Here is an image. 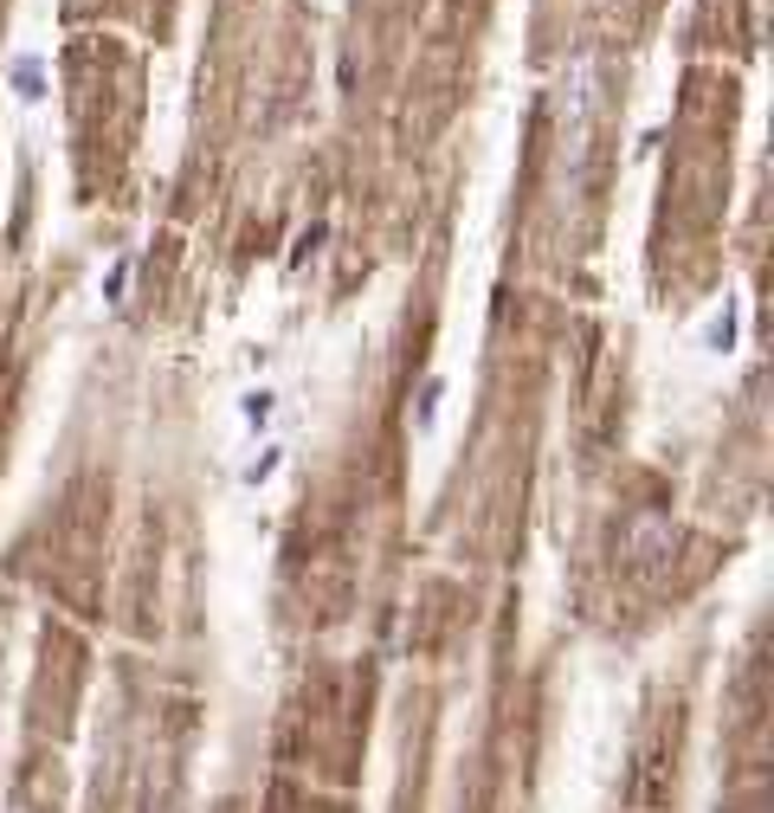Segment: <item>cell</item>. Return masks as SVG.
<instances>
[{"instance_id":"cell-1","label":"cell","mask_w":774,"mask_h":813,"mask_svg":"<svg viewBox=\"0 0 774 813\" xmlns=\"http://www.w3.org/2000/svg\"><path fill=\"white\" fill-rule=\"evenodd\" d=\"M13 91H20L27 104H33V97H45V72H39L33 52H20V59H13Z\"/></svg>"},{"instance_id":"cell-2","label":"cell","mask_w":774,"mask_h":813,"mask_svg":"<svg viewBox=\"0 0 774 813\" xmlns=\"http://www.w3.org/2000/svg\"><path fill=\"white\" fill-rule=\"evenodd\" d=\"M440 394H445V381H440V374H426V381H420V406H413V426H420V433H433V420H440Z\"/></svg>"},{"instance_id":"cell-3","label":"cell","mask_w":774,"mask_h":813,"mask_svg":"<svg viewBox=\"0 0 774 813\" xmlns=\"http://www.w3.org/2000/svg\"><path fill=\"white\" fill-rule=\"evenodd\" d=\"M710 349L723 356V349H736V303H723V317L710 323Z\"/></svg>"},{"instance_id":"cell-4","label":"cell","mask_w":774,"mask_h":813,"mask_svg":"<svg viewBox=\"0 0 774 813\" xmlns=\"http://www.w3.org/2000/svg\"><path fill=\"white\" fill-rule=\"evenodd\" d=\"M271 401H278L271 388H252V394H246V406H239V413H246V426H265V420H271Z\"/></svg>"},{"instance_id":"cell-5","label":"cell","mask_w":774,"mask_h":813,"mask_svg":"<svg viewBox=\"0 0 774 813\" xmlns=\"http://www.w3.org/2000/svg\"><path fill=\"white\" fill-rule=\"evenodd\" d=\"M271 472H278V445H258V459L246 465V484H265Z\"/></svg>"},{"instance_id":"cell-6","label":"cell","mask_w":774,"mask_h":813,"mask_svg":"<svg viewBox=\"0 0 774 813\" xmlns=\"http://www.w3.org/2000/svg\"><path fill=\"white\" fill-rule=\"evenodd\" d=\"M123 291H130V259H116L111 278H104V297H111V303H123Z\"/></svg>"}]
</instances>
